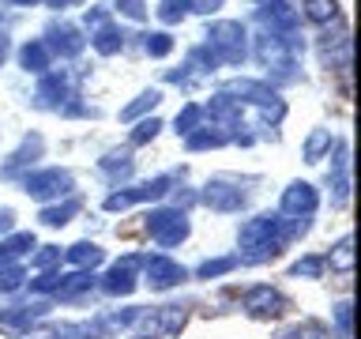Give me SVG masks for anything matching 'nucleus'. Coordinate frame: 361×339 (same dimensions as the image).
Masks as SVG:
<instances>
[{
    "mask_svg": "<svg viewBox=\"0 0 361 339\" xmlns=\"http://www.w3.org/2000/svg\"><path fill=\"white\" fill-rule=\"evenodd\" d=\"M237 242H241L245 253L237 256L241 264H267V260H275L282 253V245H286V219L282 215H252L241 230H237Z\"/></svg>",
    "mask_w": 361,
    "mask_h": 339,
    "instance_id": "f257e3e1",
    "label": "nucleus"
},
{
    "mask_svg": "<svg viewBox=\"0 0 361 339\" xmlns=\"http://www.w3.org/2000/svg\"><path fill=\"white\" fill-rule=\"evenodd\" d=\"M203 49L214 56V64H241L245 53H248V34L237 19H222V23H211L207 34H203Z\"/></svg>",
    "mask_w": 361,
    "mask_h": 339,
    "instance_id": "f03ea898",
    "label": "nucleus"
},
{
    "mask_svg": "<svg viewBox=\"0 0 361 339\" xmlns=\"http://www.w3.org/2000/svg\"><path fill=\"white\" fill-rule=\"evenodd\" d=\"M72 189H75L72 170H61V166H49V170H38V174L23 177V192H27L30 200H42V203L72 196Z\"/></svg>",
    "mask_w": 361,
    "mask_h": 339,
    "instance_id": "7ed1b4c3",
    "label": "nucleus"
},
{
    "mask_svg": "<svg viewBox=\"0 0 361 339\" xmlns=\"http://www.w3.org/2000/svg\"><path fill=\"white\" fill-rule=\"evenodd\" d=\"M140 339H177L188 324L185 305H158L151 313H140Z\"/></svg>",
    "mask_w": 361,
    "mask_h": 339,
    "instance_id": "20e7f679",
    "label": "nucleus"
},
{
    "mask_svg": "<svg viewBox=\"0 0 361 339\" xmlns=\"http://www.w3.org/2000/svg\"><path fill=\"white\" fill-rule=\"evenodd\" d=\"M143 226H147V234L154 237L162 249H173V245H180L188 237V215L180 211V208H154L151 215L143 219Z\"/></svg>",
    "mask_w": 361,
    "mask_h": 339,
    "instance_id": "39448f33",
    "label": "nucleus"
},
{
    "mask_svg": "<svg viewBox=\"0 0 361 339\" xmlns=\"http://www.w3.org/2000/svg\"><path fill=\"white\" fill-rule=\"evenodd\" d=\"M256 61L271 68V72H279V79H293V53L290 45L282 42V34L267 30L264 23H259V34H256Z\"/></svg>",
    "mask_w": 361,
    "mask_h": 339,
    "instance_id": "423d86ee",
    "label": "nucleus"
},
{
    "mask_svg": "<svg viewBox=\"0 0 361 339\" xmlns=\"http://www.w3.org/2000/svg\"><path fill=\"white\" fill-rule=\"evenodd\" d=\"M49 316V302H30V305H4L0 309V328L8 335H30V328Z\"/></svg>",
    "mask_w": 361,
    "mask_h": 339,
    "instance_id": "0eeeda50",
    "label": "nucleus"
},
{
    "mask_svg": "<svg viewBox=\"0 0 361 339\" xmlns=\"http://www.w3.org/2000/svg\"><path fill=\"white\" fill-rule=\"evenodd\" d=\"M200 200H203V208H211V211H222V215H230V211H241L245 203H248V196L241 189L233 185V181H226V177H214V181H207L203 185V192H200Z\"/></svg>",
    "mask_w": 361,
    "mask_h": 339,
    "instance_id": "6e6552de",
    "label": "nucleus"
},
{
    "mask_svg": "<svg viewBox=\"0 0 361 339\" xmlns=\"http://www.w3.org/2000/svg\"><path fill=\"white\" fill-rule=\"evenodd\" d=\"M143 271H147V287L151 290H173L188 279V268L169 256H143Z\"/></svg>",
    "mask_w": 361,
    "mask_h": 339,
    "instance_id": "1a4fd4ad",
    "label": "nucleus"
},
{
    "mask_svg": "<svg viewBox=\"0 0 361 339\" xmlns=\"http://www.w3.org/2000/svg\"><path fill=\"white\" fill-rule=\"evenodd\" d=\"M68 98H72V79H68L64 68H56V72H42L38 90H34V106H42V109H61Z\"/></svg>",
    "mask_w": 361,
    "mask_h": 339,
    "instance_id": "9d476101",
    "label": "nucleus"
},
{
    "mask_svg": "<svg viewBox=\"0 0 361 339\" xmlns=\"http://www.w3.org/2000/svg\"><path fill=\"white\" fill-rule=\"evenodd\" d=\"M169 185H173V177H154V181H143V185H135V189L109 192V196H106V211H124V208H132V203L158 200V196H166V192H169Z\"/></svg>",
    "mask_w": 361,
    "mask_h": 339,
    "instance_id": "9b49d317",
    "label": "nucleus"
},
{
    "mask_svg": "<svg viewBox=\"0 0 361 339\" xmlns=\"http://www.w3.org/2000/svg\"><path fill=\"white\" fill-rule=\"evenodd\" d=\"M316 203H320V192L309 181H290L282 189V215H290V219H312Z\"/></svg>",
    "mask_w": 361,
    "mask_h": 339,
    "instance_id": "f8f14e48",
    "label": "nucleus"
},
{
    "mask_svg": "<svg viewBox=\"0 0 361 339\" xmlns=\"http://www.w3.org/2000/svg\"><path fill=\"white\" fill-rule=\"evenodd\" d=\"M222 95H230L237 106H256V109H267V106H275L279 95L271 90L267 83H259V79H230V83L222 87Z\"/></svg>",
    "mask_w": 361,
    "mask_h": 339,
    "instance_id": "ddd939ff",
    "label": "nucleus"
},
{
    "mask_svg": "<svg viewBox=\"0 0 361 339\" xmlns=\"http://www.w3.org/2000/svg\"><path fill=\"white\" fill-rule=\"evenodd\" d=\"M245 313L256 316V321H275V316L286 313V298L275 290V287H252L245 294Z\"/></svg>",
    "mask_w": 361,
    "mask_h": 339,
    "instance_id": "4468645a",
    "label": "nucleus"
},
{
    "mask_svg": "<svg viewBox=\"0 0 361 339\" xmlns=\"http://www.w3.org/2000/svg\"><path fill=\"white\" fill-rule=\"evenodd\" d=\"M45 49L49 53H61V56H79L83 53V45H87V38L79 34V27H72V23H49L45 27Z\"/></svg>",
    "mask_w": 361,
    "mask_h": 339,
    "instance_id": "2eb2a0df",
    "label": "nucleus"
},
{
    "mask_svg": "<svg viewBox=\"0 0 361 339\" xmlns=\"http://www.w3.org/2000/svg\"><path fill=\"white\" fill-rule=\"evenodd\" d=\"M140 264H143V256H135V253L117 260V264L106 271V279H102V290L113 294V298H128V294L135 290V268Z\"/></svg>",
    "mask_w": 361,
    "mask_h": 339,
    "instance_id": "dca6fc26",
    "label": "nucleus"
},
{
    "mask_svg": "<svg viewBox=\"0 0 361 339\" xmlns=\"http://www.w3.org/2000/svg\"><path fill=\"white\" fill-rule=\"evenodd\" d=\"M42 147H45V140H42L38 132H34V136H27V140H23V143L16 147V151H11V158L4 162V170H0V174H4V177H19L23 170H27V166H34V162L42 158Z\"/></svg>",
    "mask_w": 361,
    "mask_h": 339,
    "instance_id": "f3484780",
    "label": "nucleus"
},
{
    "mask_svg": "<svg viewBox=\"0 0 361 339\" xmlns=\"http://www.w3.org/2000/svg\"><path fill=\"white\" fill-rule=\"evenodd\" d=\"M49 49H45V42L42 38H34L27 42L19 49V64H23V72H34V76H42V72H49Z\"/></svg>",
    "mask_w": 361,
    "mask_h": 339,
    "instance_id": "a211bd4d",
    "label": "nucleus"
},
{
    "mask_svg": "<svg viewBox=\"0 0 361 339\" xmlns=\"http://www.w3.org/2000/svg\"><path fill=\"white\" fill-rule=\"evenodd\" d=\"M207 113H211V121L219 124V129H230V124L241 121V106H237L230 95H222V90L207 102Z\"/></svg>",
    "mask_w": 361,
    "mask_h": 339,
    "instance_id": "6ab92c4d",
    "label": "nucleus"
},
{
    "mask_svg": "<svg viewBox=\"0 0 361 339\" xmlns=\"http://www.w3.org/2000/svg\"><path fill=\"white\" fill-rule=\"evenodd\" d=\"M185 143H188V151H207V147H222V143H230V132L219 129V124H200L196 132H188L185 136Z\"/></svg>",
    "mask_w": 361,
    "mask_h": 339,
    "instance_id": "aec40b11",
    "label": "nucleus"
},
{
    "mask_svg": "<svg viewBox=\"0 0 361 339\" xmlns=\"http://www.w3.org/2000/svg\"><path fill=\"white\" fill-rule=\"evenodd\" d=\"M79 208H83V203H79V196H64V203H45L38 219H42L45 226H64V222H72L75 215H79Z\"/></svg>",
    "mask_w": 361,
    "mask_h": 339,
    "instance_id": "412c9836",
    "label": "nucleus"
},
{
    "mask_svg": "<svg viewBox=\"0 0 361 339\" xmlns=\"http://www.w3.org/2000/svg\"><path fill=\"white\" fill-rule=\"evenodd\" d=\"M72 264L79 268V271H94L102 260H106V253L94 245V242H75V245H68V253H64Z\"/></svg>",
    "mask_w": 361,
    "mask_h": 339,
    "instance_id": "4be33fe9",
    "label": "nucleus"
},
{
    "mask_svg": "<svg viewBox=\"0 0 361 339\" xmlns=\"http://www.w3.org/2000/svg\"><path fill=\"white\" fill-rule=\"evenodd\" d=\"M98 170H102L109 181H121V177H132L135 158H132V151H109L106 158H98Z\"/></svg>",
    "mask_w": 361,
    "mask_h": 339,
    "instance_id": "5701e85b",
    "label": "nucleus"
},
{
    "mask_svg": "<svg viewBox=\"0 0 361 339\" xmlns=\"http://www.w3.org/2000/svg\"><path fill=\"white\" fill-rule=\"evenodd\" d=\"M94 271H72V275H61V282H56L53 294H61V298H79V294L94 290Z\"/></svg>",
    "mask_w": 361,
    "mask_h": 339,
    "instance_id": "b1692460",
    "label": "nucleus"
},
{
    "mask_svg": "<svg viewBox=\"0 0 361 339\" xmlns=\"http://www.w3.org/2000/svg\"><path fill=\"white\" fill-rule=\"evenodd\" d=\"M90 45H94L102 56H113V53H121V49H124V34L113 27V23H106V27L90 30Z\"/></svg>",
    "mask_w": 361,
    "mask_h": 339,
    "instance_id": "393cba45",
    "label": "nucleus"
},
{
    "mask_svg": "<svg viewBox=\"0 0 361 339\" xmlns=\"http://www.w3.org/2000/svg\"><path fill=\"white\" fill-rule=\"evenodd\" d=\"M53 339H102L98 321H68L53 328Z\"/></svg>",
    "mask_w": 361,
    "mask_h": 339,
    "instance_id": "a878e982",
    "label": "nucleus"
},
{
    "mask_svg": "<svg viewBox=\"0 0 361 339\" xmlns=\"http://www.w3.org/2000/svg\"><path fill=\"white\" fill-rule=\"evenodd\" d=\"M324 264H331V271H338V275H350L354 271V237H343L335 249H331V256L324 260Z\"/></svg>",
    "mask_w": 361,
    "mask_h": 339,
    "instance_id": "bb28decb",
    "label": "nucleus"
},
{
    "mask_svg": "<svg viewBox=\"0 0 361 339\" xmlns=\"http://www.w3.org/2000/svg\"><path fill=\"white\" fill-rule=\"evenodd\" d=\"M331 143H335L331 129H312L309 140H305V162H320V158L331 151Z\"/></svg>",
    "mask_w": 361,
    "mask_h": 339,
    "instance_id": "cd10ccee",
    "label": "nucleus"
},
{
    "mask_svg": "<svg viewBox=\"0 0 361 339\" xmlns=\"http://www.w3.org/2000/svg\"><path fill=\"white\" fill-rule=\"evenodd\" d=\"M158 102H162V90L151 87V90H143V95H135V102H128V106L121 109V121H135V117H143V113H151Z\"/></svg>",
    "mask_w": 361,
    "mask_h": 339,
    "instance_id": "c85d7f7f",
    "label": "nucleus"
},
{
    "mask_svg": "<svg viewBox=\"0 0 361 339\" xmlns=\"http://www.w3.org/2000/svg\"><path fill=\"white\" fill-rule=\"evenodd\" d=\"M140 313H143V309H121V313H106V316H98L102 335H113V332H124V328H132L135 321H140Z\"/></svg>",
    "mask_w": 361,
    "mask_h": 339,
    "instance_id": "c756f323",
    "label": "nucleus"
},
{
    "mask_svg": "<svg viewBox=\"0 0 361 339\" xmlns=\"http://www.w3.org/2000/svg\"><path fill=\"white\" fill-rule=\"evenodd\" d=\"M305 19L312 23H335L338 19V0H305Z\"/></svg>",
    "mask_w": 361,
    "mask_h": 339,
    "instance_id": "7c9ffc66",
    "label": "nucleus"
},
{
    "mask_svg": "<svg viewBox=\"0 0 361 339\" xmlns=\"http://www.w3.org/2000/svg\"><path fill=\"white\" fill-rule=\"evenodd\" d=\"M279 339H331V332L320 324V321H301V324H293V328H286Z\"/></svg>",
    "mask_w": 361,
    "mask_h": 339,
    "instance_id": "2f4dec72",
    "label": "nucleus"
},
{
    "mask_svg": "<svg viewBox=\"0 0 361 339\" xmlns=\"http://www.w3.org/2000/svg\"><path fill=\"white\" fill-rule=\"evenodd\" d=\"M241 260L237 256H219V260H203L196 268V279H214V275H226V271H233Z\"/></svg>",
    "mask_w": 361,
    "mask_h": 339,
    "instance_id": "473e14b6",
    "label": "nucleus"
},
{
    "mask_svg": "<svg viewBox=\"0 0 361 339\" xmlns=\"http://www.w3.org/2000/svg\"><path fill=\"white\" fill-rule=\"evenodd\" d=\"M143 49H147V56H169L173 53V38H169L166 30L143 34Z\"/></svg>",
    "mask_w": 361,
    "mask_h": 339,
    "instance_id": "72a5a7b5",
    "label": "nucleus"
},
{
    "mask_svg": "<svg viewBox=\"0 0 361 339\" xmlns=\"http://www.w3.org/2000/svg\"><path fill=\"white\" fill-rule=\"evenodd\" d=\"M27 282V271L19 264H0V294H16Z\"/></svg>",
    "mask_w": 361,
    "mask_h": 339,
    "instance_id": "f704fd0d",
    "label": "nucleus"
},
{
    "mask_svg": "<svg viewBox=\"0 0 361 339\" xmlns=\"http://www.w3.org/2000/svg\"><path fill=\"white\" fill-rule=\"evenodd\" d=\"M200 121H203V106H196V102H188V106L177 113V136L196 132V129H200Z\"/></svg>",
    "mask_w": 361,
    "mask_h": 339,
    "instance_id": "c9c22d12",
    "label": "nucleus"
},
{
    "mask_svg": "<svg viewBox=\"0 0 361 339\" xmlns=\"http://www.w3.org/2000/svg\"><path fill=\"white\" fill-rule=\"evenodd\" d=\"M30 249H34V234H11L8 242H0V253L8 260H19L23 253H30Z\"/></svg>",
    "mask_w": 361,
    "mask_h": 339,
    "instance_id": "e433bc0d",
    "label": "nucleus"
},
{
    "mask_svg": "<svg viewBox=\"0 0 361 339\" xmlns=\"http://www.w3.org/2000/svg\"><path fill=\"white\" fill-rule=\"evenodd\" d=\"M324 256H301L298 264L290 268V275H298V279H320L324 275Z\"/></svg>",
    "mask_w": 361,
    "mask_h": 339,
    "instance_id": "4c0bfd02",
    "label": "nucleus"
},
{
    "mask_svg": "<svg viewBox=\"0 0 361 339\" xmlns=\"http://www.w3.org/2000/svg\"><path fill=\"white\" fill-rule=\"evenodd\" d=\"M158 129H162V121H158V117L140 121V124H135V132H132V143H135V147H140V143H151L154 136H158Z\"/></svg>",
    "mask_w": 361,
    "mask_h": 339,
    "instance_id": "58836bf2",
    "label": "nucleus"
},
{
    "mask_svg": "<svg viewBox=\"0 0 361 339\" xmlns=\"http://www.w3.org/2000/svg\"><path fill=\"white\" fill-rule=\"evenodd\" d=\"M53 264H61V249H56V245H42L38 253H34V268H38V271H49Z\"/></svg>",
    "mask_w": 361,
    "mask_h": 339,
    "instance_id": "ea45409f",
    "label": "nucleus"
},
{
    "mask_svg": "<svg viewBox=\"0 0 361 339\" xmlns=\"http://www.w3.org/2000/svg\"><path fill=\"white\" fill-rule=\"evenodd\" d=\"M117 11L124 19H147V0H117Z\"/></svg>",
    "mask_w": 361,
    "mask_h": 339,
    "instance_id": "a19ab883",
    "label": "nucleus"
},
{
    "mask_svg": "<svg viewBox=\"0 0 361 339\" xmlns=\"http://www.w3.org/2000/svg\"><path fill=\"white\" fill-rule=\"evenodd\" d=\"M158 19L162 23H180L185 19V4H180V0H166V4L158 8Z\"/></svg>",
    "mask_w": 361,
    "mask_h": 339,
    "instance_id": "79ce46f5",
    "label": "nucleus"
},
{
    "mask_svg": "<svg viewBox=\"0 0 361 339\" xmlns=\"http://www.w3.org/2000/svg\"><path fill=\"white\" fill-rule=\"evenodd\" d=\"M56 282H61V275H56V271H45V275L30 279V290H34V294H53Z\"/></svg>",
    "mask_w": 361,
    "mask_h": 339,
    "instance_id": "37998d69",
    "label": "nucleus"
},
{
    "mask_svg": "<svg viewBox=\"0 0 361 339\" xmlns=\"http://www.w3.org/2000/svg\"><path fill=\"white\" fill-rule=\"evenodd\" d=\"M335 328H338V339H350V302L335 305Z\"/></svg>",
    "mask_w": 361,
    "mask_h": 339,
    "instance_id": "c03bdc74",
    "label": "nucleus"
},
{
    "mask_svg": "<svg viewBox=\"0 0 361 339\" xmlns=\"http://www.w3.org/2000/svg\"><path fill=\"white\" fill-rule=\"evenodd\" d=\"M185 11H200V16H211V11L222 8V0H180Z\"/></svg>",
    "mask_w": 361,
    "mask_h": 339,
    "instance_id": "a18cd8bd",
    "label": "nucleus"
},
{
    "mask_svg": "<svg viewBox=\"0 0 361 339\" xmlns=\"http://www.w3.org/2000/svg\"><path fill=\"white\" fill-rule=\"evenodd\" d=\"M83 23H87L90 30H98V27H106V23H109V11L106 8H90L87 16H83Z\"/></svg>",
    "mask_w": 361,
    "mask_h": 339,
    "instance_id": "49530a36",
    "label": "nucleus"
},
{
    "mask_svg": "<svg viewBox=\"0 0 361 339\" xmlns=\"http://www.w3.org/2000/svg\"><path fill=\"white\" fill-rule=\"evenodd\" d=\"M11 226H16V211L0 208V234H11Z\"/></svg>",
    "mask_w": 361,
    "mask_h": 339,
    "instance_id": "de8ad7c7",
    "label": "nucleus"
},
{
    "mask_svg": "<svg viewBox=\"0 0 361 339\" xmlns=\"http://www.w3.org/2000/svg\"><path fill=\"white\" fill-rule=\"evenodd\" d=\"M49 8H68V4H79V0H45Z\"/></svg>",
    "mask_w": 361,
    "mask_h": 339,
    "instance_id": "09e8293b",
    "label": "nucleus"
},
{
    "mask_svg": "<svg viewBox=\"0 0 361 339\" xmlns=\"http://www.w3.org/2000/svg\"><path fill=\"white\" fill-rule=\"evenodd\" d=\"M4 56H8V38L0 34V64H4Z\"/></svg>",
    "mask_w": 361,
    "mask_h": 339,
    "instance_id": "8fccbe9b",
    "label": "nucleus"
},
{
    "mask_svg": "<svg viewBox=\"0 0 361 339\" xmlns=\"http://www.w3.org/2000/svg\"><path fill=\"white\" fill-rule=\"evenodd\" d=\"M4 4H11V8H16V4H27V8H30V4H38V0H4Z\"/></svg>",
    "mask_w": 361,
    "mask_h": 339,
    "instance_id": "3c124183",
    "label": "nucleus"
},
{
    "mask_svg": "<svg viewBox=\"0 0 361 339\" xmlns=\"http://www.w3.org/2000/svg\"><path fill=\"white\" fill-rule=\"evenodd\" d=\"M256 4H264V0H256Z\"/></svg>",
    "mask_w": 361,
    "mask_h": 339,
    "instance_id": "603ef678",
    "label": "nucleus"
},
{
    "mask_svg": "<svg viewBox=\"0 0 361 339\" xmlns=\"http://www.w3.org/2000/svg\"><path fill=\"white\" fill-rule=\"evenodd\" d=\"M34 339H42V335H34Z\"/></svg>",
    "mask_w": 361,
    "mask_h": 339,
    "instance_id": "864d4df0",
    "label": "nucleus"
}]
</instances>
